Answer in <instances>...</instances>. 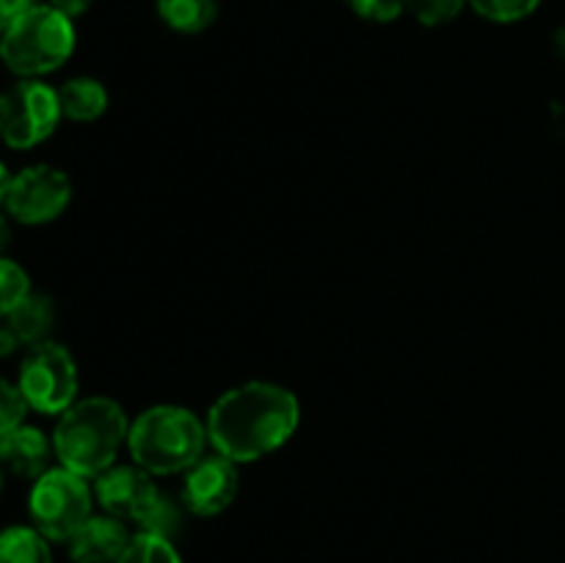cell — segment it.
Here are the masks:
<instances>
[{
    "mask_svg": "<svg viewBox=\"0 0 565 563\" xmlns=\"http://www.w3.org/2000/svg\"><path fill=\"white\" fill-rule=\"evenodd\" d=\"M182 478V506L196 517H218L237 497V464L221 453H204Z\"/></svg>",
    "mask_w": 565,
    "mask_h": 563,
    "instance_id": "9",
    "label": "cell"
},
{
    "mask_svg": "<svg viewBox=\"0 0 565 563\" xmlns=\"http://www.w3.org/2000/svg\"><path fill=\"white\" fill-rule=\"evenodd\" d=\"M17 386L33 412L64 414L77 397V364L70 348L53 340L28 348Z\"/></svg>",
    "mask_w": 565,
    "mask_h": 563,
    "instance_id": "7",
    "label": "cell"
},
{
    "mask_svg": "<svg viewBox=\"0 0 565 563\" xmlns=\"http://www.w3.org/2000/svg\"><path fill=\"white\" fill-rule=\"evenodd\" d=\"M207 445V425L191 408L171 403L138 414L127 434L132 461L149 475L185 472L204 456Z\"/></svg>",
    "mask_w": 565,
    "mask_h": 563,
    "instance_id": "3",
    "label": "cell"
},
{
    "mask_svg": "<svg viewBox=\"0 0 565 563\" xmlns=\"http://www.w3.org/2000/svg\"><path fill=\"white\" fill-rule=\"evenodd\" d=\"M72 199V182L50 163L28 166L17 171L6 188L3 208L14 221L28 226L50 224L66 210Z\"/></svg>",
    "mask_w": 565,
    "mask_h": 563,
    "instance_id": "8",
    "label": "cell"
},
{
    "mask_svg": "<svg viewBox=\"0 0 565 563\" xmlns=\"http://www.w3.org/2000/svg\"><path fill=\"white\" fill-rule=\"evenodd\" d=\"M25 412L28 403L25 397H22L20 386L11 384L9 379L0 375V434L14 428V425H20L22 419H25Z\"/></svg>",
    "mask_w": 565,
    "mask_h": 563,
    "instance_id": "22",
    "label": "cell"
},
{
    "mask_svg": "<svg viewBox=\"0 0 565 563\" xmlns=\"http://www.w3.org/2000/svg\"><path fill=\"white\" fill-rule=\"evenodd\" d=\"M20 346H22V342L17 340V334L11 331V326L9 323L0 326V359L11 357V353H14Z\"/></svg>",
    "mask_w": 565,
    "mask_h": 563,
    "instance_id": "26",
    "label": "cell"
},
{
    "mask_svg": "<svg viewBox=\"0 0 565 563\" xmlns=\"http://www.w3.org/2000/svg\"><path fill=\"white\" fill-rule=\"evenodd\" d=\"M345 6L370 22H392L406 11V0H345Z\"/></svg>",
    "mask_w": 565,
    "mask_h": 563,
    "instance_id": "23",
    "label": "cell"
},
{
    "mask_svg": "<svg viewBox=\"0 0 565 563\" xmlns=\"http://www.w3.org/2000/svg\"><path fill=\"white\" fill-rule=\"evenodd\" d=\"M58 88L39 77H20L0 92V141L11 149H31L47 141L61 121Z\"/></svg>",
    "mask_w": 565,
    "mask_h": 563,
    "instance_id": "6",
    "label": "cell"
},
{
    "mask_svg": "<svg viewBox=\"0 0 565 563\" xmlns=\"http://www.w3.org/2000/svg\"><path fill=\"white\" fill-rule=\"evenodd\" d=\"M0 563H53L50 541L28 524L0 530Z\"/></svg>",
    "mask_w": 565,
    "mask_h": 563,
    "instance_id": "15",
    "label": "cell"
},
{
    "mask_svg": "<svg viewBox=\"0 0 565 563\" xmlns=\"http://www.w3.org/2000/svg\"><path fill=\"white\" fill-rule=\"evenodd\" d=\"M158 17L177 33H202L218 17V0H158Z\"/></svg>",
    "mask_w": 565,
    "mask_h": 563,
    "instance_id": "16",
    "label": "cell"
},
{
    "mask_svg": "<svg viewBox=\"0 0 565 563\" xmlns=\"http://www.w3.org/2000/svg\"><path fill=\"white\" fill-rule=\"evenodd\" d=\"M11 241V230H9V219H6L3 213H0V252H3L6 246H9Z\"/></svg>",
    "mask_w": 565,
    "mask_h": 563,
    "instance_id": "27",
    "label": "cell"
},
{
    "mask_svg": "<svg viewBox=\"0 0 565 563\" xmlns=\"http://www.w3.org/2000/svg\"><path fill=\"white\" fill-rule=\"evenodd\" d=\"M127 434L130 423L119 403L103 395L83 397L58 414L53 453L61 467L83 475L86 480L97 478L114 467L121 445H127Z\"/></svg>",
    "mask_w": 565,
    "mask_h": 563,
    "instance_id": "2",
    "label": "cell"
},
{
    "mask_svg": "<svg viewBox=\"0 0 565 563\" xmlns=\"http://www.w3.org/2000/svg\"><path fill=\"white\" fill-rule=\"evenodd\" d=\"M158 491L152 475L141 467H110L94 478V497L99 508L116 519H130L136 522L138 513L149 502V497Z\"/></svg>",
    "mask_w": 565,
    "mask_h": 563,
    "instance_id": "10",
    "label": "cell"
},
{
    "mask_svg": "<svg viewBox=\"0 0 565 563\" xmlns=\"http://www.w3.org/2000/svg\"><path fill=\"white\" fill-rule=\"evenodd\" d=\"M50 453H53V445L33 425L20 423L0 434V469H9L20 478L36 480L39 475L47 472Z\"/></svg>",
    "mask_w": 565,
    "mask_h": 563,
    "instance_id": "12",
    "label": "cell"
},
{
    "mask_svg": "<svg viewBox=\"0 0 565 563\" xmlns=\"http://www.w3.org/2000/svg\"><path fill=\"white\" fill-rule=\"evenodd\" d=\"M33 6H36V0H0V33L9 31Z\"/></svg>",
    "mask_w": 565,
    "mask_h": 563,
    "instance_id": "24",
    "label": "cell"
},
{
    "mask_svg": "<svg viewBox=\"0 0 565 563\" xmlns=\"http://www.w3.org/2000/svg\"><path fill=\"white\" fill-rule=\"evenodd\" d=\"M469 6L491 22H519L527 20L541 0H469Z\"/></svg>",
    "mask_w": 565,
    "mask_h": 563,
    "instance_id": "21",
    "label": "cell"
},
{
    "mask_svg": "<svg viewBox=\"0 0 565 563\" xmlns=\"http://www.w3.org/2000/svg\"><path fill=\"white\" fill-rule=\"evenodd\" d=\"M6 323L11 326V331L17 334V340L22 346H39V342L50 340V331L55 326V304L53 298L44 296V293H28L9 315H6Z\"/></svg>",
    "mask_w": 565,
    "mask_h": 563,
    "instance_id": "13",
    "label": "cell"
},
{
    "mask_svg": "<svg viewBox=\"0 0 565 563\" xmlns=\"http://www.w3.org/2000/svg\"><path fill=\"white\" fill-rule=\"evenodd\" d=\"M9 171H6V166H3V160H0V204H3V199H6V188H9Z\"/></svg>",
    "mask_w": 565,
    "mask_h": 563,
    "instance_id": "28",
    "label": "cell"
},
{
    "mask_svg": "<svg viewBox=\"0 0 565 563\" xmlns=\"http://www.w3.org/2000/svg\"><path fill=\"white\" fill-rule=\"evenodd\" d=\"M75 50V25L50 3H36L22 20L0 33V61L20 77L61 70Z\"/></svg>",
    "mask_w": 565,
    "mask_h": 563,
    "instance_id": "4",
    "label": "cell"
},
{
    "mask_svg": "<svg viewBox=\"0 0 565 563\" xmlns=\"http://www.w3.org/2000/svg\"><path fill=\"white\" fill-rule=\"evenodd\" d=\"M130 539L125 519H116L110 513H92L86 524H81L77 533L66 541V550H70L72 563H116Z\"/></svg>",
    "mask_w": 565,
    "mask_h": 563,
    "instance_id": "11",
    "label": "cell"
},
{
    "mask_svg": "<svg viewBox=\"0 0 565 563\" xmlns=\"http://www.w3.org/2000/svg\"><path fill=\"white\" fill-rule=\"evenodd\" d=\"M182 511H185L182 500H174V497L166 495V491L158 486V491L149 497L143 511L136 517L138 533H152V535H163V539H171V535L180 533Z\"/></svg>",
    "mask_w": 565,
    "mask_h": 563,
    "instance_id": "17",
    "label": "cell"
},
{
    "mask_svg": "<svg viewBox=\"0 0 565 563\" xmlns=\"http://www.w3.org/2000/svg\"><path fill=\"white\" fill-rule=\"evenodd\" d=\"M94 0H50V6H53L55 11H61L64 17H70L72 22L77 20V17L86 14L88 9H92Z\"/></svg>",
    "mask_w": 565,
    "mask_h": 563,
    "instance_id": "25",
    "label": "cell"
},
{
    "mask_svg": "<svg viewBox=\"0 0 565 563\" xmlns=\"http://www.w3.org/2000/svg\"><path fill=\"white\" fill-rule=\"evenodd\" d=\"M463 6H469V0H406V11H412L414 20L428 28L452 22L461 14Z\"/></svg>",
    "mask_w": 565,
    "mask_h": 563,
    "instance_id": "20",
    "label": "cell"
},
{
    "mask_svg": "<svg viewBox=\"0 0 565 563\" xmlns=\"http://www.w3.org/2000/svg\"><path fill=\"white\" fill-rule=\"evenodd\" d=\"M0 491H3V469H0Z\"/></svg>",
    "mask_w": 565,
    "mask_h": 563,
    "instance_id": "29",
    "label": "cell"
},
{
    "mask_svg": "<svg viewBox=\"0 0 565 563\" xmlns=\"http://www.w3.org/2000/svg\"><path fill=\"white\" fill-rule=\"evenodd\" d=\"M61 114L72 121H94L108 110V88L97 77H72L58 88Z\"/></svg>",
    "mask_w": 565,
    "mask_h": 563,
    "instance_id": "14",
    "label": "cell"
},
{
    "mask_svg": "<svg viewBox=\"0 0 565 563\" xmlns=\"http://www.w3.org/2000/svg\"><path fill=\"white\" fill-rule=\"evenodd\" d=\"M94 491L83 475L66 467H50L39 475L28 495V513L47 541H70L92 517Z\"/></svg>",
    "mask_w": 565,
    "mask_h": 563,
    "instance_id": "5",
    "label": "cell"
},
{
    "mask_svg": "<svg viewBox=\"0 0 565 563\" xmlns=\"http://www.w3.org/2000/svg\"><path fill=\"white\" fill-rule=\"evenodd\" d=\"M301 423L298 397L270 381H248L224 392L207 412V439L215 453L235 464H252L270 456Z\"/></svg>",
    "mask_w": 565,
    "mask_h": 563,
    "instance_id": "1",
    "label": "cell"
},
{
    "mask_svg": "<svg viewBox=\"0 0 565 563\" xmlns=\"http://www.w3.org/2000/svg\"><path fill=\"white\" fill-rule=\"evenodd\" d=\"M28 293H31V279L25 270L14 259H6L0 254V318H6Z\"/></svg>",
    "mask_w": 565,
    "mask_h": 563,
    "instance_id": "19",
    "label": "cell"
},
{
    "mask_svg": "<svg viewBox=\"0 0 565 563\" xmlns=\"http://www.w3.org/2000/svg\"><path fill=\"white\" fill-rule=\"evenodd\" d=\"M116 563H182L174 541L152 533H136Z\"/></svg>",
    "mask_w": 565,
    "mask_h": 563,
    "instance_id": "18",
    "label": "cell"
}]
</instances>
